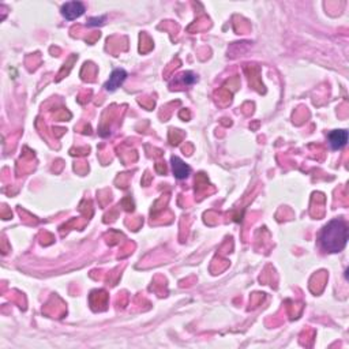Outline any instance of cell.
I'll list each match as a JSON object with an SVG mask.
<instances>
[{
  "label": "cell",
  "mask_w": 349,
  "mask_h": 349,
  "mask_svg": "<svg viewBox=\"0 0 349 349\" xmlns=\"http://www.w3.org/2000/svg\"><path fill=\"white\" fill-rule=\"evenodd\" d=\"M83 13H85V5L82 2H68L62 7L63 17L68 21L79 18Z\"/></svg>",
  "instance_id": "obj_2"
},
{
  "label": "cell",
  "mask_w": 349,
  "mask_h": 349,
  "mask_svg": "<svg viewBox=\"0 0 349 349\" xmlns=\"http://www.w3.org/2000/svg\"><path fill=\"white\" fill-rule=\"evenodd\" d=\"M107 19V15H103V17H99V18H90L88 21V25L89 26H99V25H103Z\"/></svg>",
  "instance_id": "obj_6"
},
{
  "label": "cell",
  "mask_w": 349,
  "mask_h": 349,
  "mask_svg": "<svg viewBox=\"0 0 349 349\" xmlns=\"http://www.w3.org/2000/svg\"><path fill=\"white\" fill-rule=\"evenodd\" d=\"M329 144H330L333 150H340L346 145L348 142V131L345 130H336L331 131L330 134L327 135Z\"/></svg>",
  "instance_id": "obj_3"
},
{
  "label": "cell",
  "mask_w": 349,
  "mask_h": 349,
  "mask_svg": "<svg viewBox=\"0 0 349 349\" xmlns=\"http://www.w3.org/2000/svg\"><path fill=\"white\" fill-rule=\"evenodd\" d=\"M170 162H172V170H173V174L176 179H186L190 172H191V168L186 164L184 161H182L179 157L173 156L170 158Z\"/></svg>",
  "instance_id": "obj_5"
},
{
  "label": "cell",
  "mask_w": 349,
  "mask_h": 349,
  "mask_svg": "<svg viewBox=\"0 0 349 349\" xmlns=\"http://www.w3.org/2000/svg\"><path fill=\"white\" fill-rule=\"evenodd\" d=\"M125 78H127V72H125L123 68H116V70H113L111 76H109V79H108V82L105 83V89H107L108 92H115V90L124 82Z\"/></svg>",
  "instance_id": "obj_4"
},
{
  "label": "cell",
  "mask_w": 349,
  "mask_h": 349,
  "mask_svg": "<svg viewBox=\"0 0 349 349\" xmlns=\"http://www.w3.org/2000/svg\"><path fill=\"white\" fill-rule=\"evenodd\" d=\"M319 244L327 252H340L348 242V227L342 220H331L319 232Z\"/></svg>",
  "instance_id": "obj_1"
},
{
  "label": "cell",
  "mask_w": 349,
  "mask_h": 349,
  "mask_svg": "<svg viewBox=\"0 0 349 349\" xmlns=\"http://www.w3.org/2000/svg\"><path fill=\"white\" fill-rule=\"evenodd\" d=\"M183 81L187 83V85H191V83H194V82L197 81V76L194 75L193 72H186V74H183Z\"/></svg>",
  "instance_id": "obj_7"
}]
</instances>
